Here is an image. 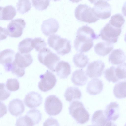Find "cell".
<instances>
[{
    "label": "cell",
    "mask_w": 126,
    "mask_h": 126,
    "mask_svg": "<svg viewBox=\"0 0 126 126\" xmlns=\"http://www.w3.org/2000/svg\"><path fill=\"white\" fill-rule=\"evenodd\" d=\"M33 39L26 38L20 42L18 45V49L21 53H28L34 48L32 45Z\"/></svg>",
    "instance_id": "cell-27"
},
{
    "label": "cell",
    "mask_w": 126,
    "mask_h": 126,
    "mask_svg": "<svg viewBox=\"0 0 126 126\" xmlns=\"http://www.w3.org/2000/svg\"><path fill=\"white\" fill-rule=\"evenodd\" d=\"M63 104L59 98L56 95H50L46 98L44 103V109L49 115H58L62 111Z\"/></svg>",
    "instance_id": "cell-6"
},
{
    "label": "cell",
    "mask_w": 126,
    "mask_h": 126,
    "mask_svg": "<svg viewBox=\"0 0 126 126\" xmlns=\"http://www.w3.org/2000/svg\"><path fill=\"white\" fill-rule=\"evenodd\" d=\"M68 109L70 114L78 123L83 124L89 120V114L81 102L78 101H73Z\"/></svg>",
    "instance_id": "cell-2"
},
{
    "label": "cell",
    "mask_w": 126,
    "mask_h": 126,
    "mask_svg": "<svg viewBox=\"0 0 126 126\" xmlns=\"http://www.w3.org/2000/svg\"><path fill=\"white\" fill-rule=\"evenodd\" d=\"M82 0H69V1L73 3H78L81 1Z\"/></svg>",
    "instance_id": "cell-42"
},
{
    "label": "cell",
    "mask_w": 126,
    "mask_h": 126,
    "mask_svg": "<svg viewBox=\"0 0 126 126\" xmlns=\"http://www.w3.org/2000/svg\"><path fill=\"white\" fill-rule=\"evenodd\" d=\"M113 93L115 97L118 99L126 97V79L118 82L115 85Z\"/></svg>",
    "instance_id": "cell-26"
},
{
    "label": "cell",
    "mask_w": 126,
    "mask_h": 126,
    "mask_svg": "<svg viewBox=\"0 0 126 126\" xmlns=\"http://www.w3.org/2000/svg\"><path fill=\"white\" fill-rule=\"evenodd\" d=\"M53 0L54 1H59V0Z\"/></svg>",
    "instance_id": "cell-44"
},
{
    "label": "cell",
    "mask_w": 126,
    "mask_h": 126,
    "mask_svg": "<svg viewBox=\"0 0 126 126\" xmlns=\"http://www.w3.org/2000/svg\"><path fill=\"white\" fill-rule=\"evenodd\" d=\"M75 18L78 20L88 23H95L99 19L96 16L93 9L86 4H80L75 11Z\"/></svg>",
    "instance_id": "cell-3"
},
{
    "label": "cell",
    "mask_w": 126,
    "mask_h": 126,
    "mask_svg": "<svg viewBox=\"0 0 126 126\" xmlns=\"http://www.w3.org/2000/svg\"><path fill=\"white\" fill-rule=\"evenodd\" d=\"M33 6L38 10L46 9L50 3L49 0H32Z\"/></svg>",
    "instance_id": "cell-32"
},
{
    "label": "cell",
    "mask_w": 126,
    "mask_h": 126,
    "mask_svg": "<svg viewBox=\"0 0 126 126\" xmlns=\"http://www.w3.org/2000/svg\"><path fill=\"white\" fill-rule=\"evenodd\" d=\"M33 61L32 57L30 54H22L18 52L16 54L13 62L18 67L25 69L30 66Z\"/></svg>",
    "instance_id": "cell-17"
},
{
    "label": "cell",
    "mask_w": 126,
    "mask_h": 126,
    "mask_svg": "<svg viewBox=\"0 0 126 126\" xmlns=\"http://www.w3.org/2000/svg\"><path fill=\"white\" fill-rule=\"evenodd\" d=\"M31 7V3L29 0H19L16 5L17 11L22 14L29 11Z\"/></svg>",
    "instance_id": "cell-30"
},
{
    "label": "cell",
    "mask_w": 126,
    "mask_h": 126,
    "mask_svg": "<svg viewBox=\"0 0 126 126\" xmlns=\"http://www.w3.org/2000/svg\"><path fill=\"white\" fill-rule=\"evenodd\" d=\"M92 124L95 126H114L116 125L110 121L107 120L103 111L99 110L93 114L91 119Z\"/></svg>",
    "instance_id": "cell-15"
},
{
    "label": "cell",
    "mask_w": 126,
    "mask_h": 126,
    "mask_svg": "<svg viewBox=\"0 0 126 126\" xmlns=\"http://www.w3.org/2000/svg\"><path fill=\"white\" fill-rule=\"evenodd\" d=\"M126 60V56L124 52L120 49L113 50L110 54L109 61L113 65H118L121 64Z\"/></svg>",
    "instance_id": "cell-21"
},
{
    "label": "cell",
    "mask_w": 126,
    "mask_h": 126,
    "mask_svg": "<svg viewBox=\"0 0 126 126\" xmlns=\"http://www.w3.org/2000/svg\"><path fill=\"white\" fill-rule=\"evenodd\" d=\"M116 75L119 80L126 79V63H124L115 69Z\"/></svg>",
    "instance_id": "cell-34"
},
{
    "label": "cell",
    "mask_w": 126,
    "mask_h": 126,
    "mask_svg": "<svg viewBox=\"0 0 126 126\" xmlns=\"http://www.w3.org/2000/svg\"><path fill=\"white\" fill-rule=\"evenodd\" d=\"M12 73L17 77H21L25 74V69L21 68L16 65L13 62L11 70Z\"/></svg>",
    "instance_id": "cell-36"
},
{
    "label": "cell",
    "mask_w": 126,
    "mask_h": 126,
    "mask_svg": "<svg viewBox=\"0 0 126 126\" xmlns=\"http://www.w3.org/2000/svg\"><path fill=\"white\" fill-rule=\"evenodd\" d=\"M103 87V84L102 81L99 79L95 78L88 82L86 91L91 95H96L102 91Z\"/></svg>",
    "instance_id": "cell-20"
},
{
    "label": "cell",
    "mask_w": 126,
    "mask_h": 126,
    "mask_svg": "<svg viewBox=\"0 0 126 126\" xmlns=\"http://www.w3.org/2000/svg\"><path fill=\"white\" fill-rule=\"evenodd\" d=\"M64 96L67 101L70 102L74 100L80 99L81 97L82 94L78 88L71 87L67 89Z\"/></svg>",
    "instance_id": "cell-25"
},
{
    "label": "cell",
    "mask_w": 126,
    "mask_h": 126,
    "mask_svg": "<svg viewBox=\"0 0 126 126\" xmlns=\"http://www.w3.org/2000/svg\"></svg>",
    "instance_id": "cell-46"
},
{
    "label": "cell",
    "mask_w": 126,
    "mask_h": 126,
    "mask_svg": "<svg viewBox=\"0 0 126 126\" xmlns=\"http://www.w3.org/2000/svg\"><path fill=\"white\" fill-rule=\"evenodd\" d=\"M42 97L40 94L32 91L26 95L24 99V102L27 107L34 108L39 106L42 104Z\"/></svg>",
    "instance_id": "cell-13"
},
{
    "label": "cell",
    "mask_w": 126,
    "mask_h": 126,
    "mask_svg": "<svg viewBox=\"0 0 126 126\" xmlns=\"http://www.w3.org/2000/svg\"><path fill=\"white\" fill-rule=\"evenodd\" d=\"M47 42L49 47L54 49L59 55L63 56L71 51L70 41L66 38H61L60 36L51 35L48 37Z\"/></svg>",
    "instance_id": "cell-1"
},
{
    "label": "cell",
    "mask_w": 126,
    "mask_h": 126,
    "mask_svg": "<svg viewBox=\"0 0 126 126\" xmlns=\"http://www.w3.org/2000/svg\"><path fill=\"white\" fill-rule=\"evenodd\" d=\"M56 124L59 125L58 123L57 120L52 118H50L47 119L43 123V125L49 126L50 124Z\"/></svg>",
    "instance_id": "cell-38"
},
{
    "label": "cell",
    "mask_w": 126,
    "mask_h": 126,
    "mask_svg": "<svg viewBox=\"0 0 126 126\" xmlns=\"http://www.w3.org/2000/svg\"><path fill=\"white\" fill-rule=\"evenodd\" d=\"M89 59L87 56L82 53L75 55L73 58V61L77 67L81 68L85 67L88 64Z\"/></svg>",
    "instance_id": "cell-28"
},
{
    "label": "cell",
    "mask_w": 126,
    "mask_h": 126,
    "mask_svg": "<svg viewBox=\"0 0 126 126\" xmlns=\"http://www.w3.org/2000/svg\"><path fill=\"white\" fill-rule=\"evenodd\" d=\"M39 77L41 80L38 83V87L43 92H47L52 89L57 81L55 76L48 70H47L44 74L40 75Z\"/></svg>",
    "instance_id": "cell-7"
},
{
    "label": "cell",
    "mask_w": 126,
    "mask_h": 126,
    "mask_svg": "<svg viewBox=\"0 0 126 126\" xmlns=\"http://www.w3.org/2000/svg\"><path fill=\"white\" fill-rule=\"evenodd\" d=\"M96 16L99 19H106L111 15V8L110 4L103 0H100L94 4L93 8Z\"/></svg>",
    "instance_id": "cell-9"
},
{
    "label": "cell",
    "mask_w": 126,
    "mask_h": 126,
    "mask_svg": "<svg viewBox=\"0 0 126 126\" xmlns=\"http://www.w3.org/2000/svg\"><path fill=\"white\" fill-rule=\"evenodd\" d=\"M26 23L24 19L18 18L11 21L7 26L8 35L12 37L18 38L22 35Z\"/></svg>",
    "instance_id": "cell-8"
},
{
    "label": "cell",
    "mask_w": 126,
    "mask_h": 126,
    "mask_svg": "<svg viewBox=\"0 0 126 126\" xmlns=\"http://www.w3.org/2000/svg\"><path fill=\"white\" fill-rule=\"evenodd\" d=\"M59 27L57 20L50 18L44 20L41 26V30L46 36H48L54 34L57 31Z\"/></svg>",
    "instance_id": "cell-12"
},
{
    "label": "cell",
    "mask_w": 126,
    "mask_h": 126,
    "mask_svg": "<svg viewBox=\"0 0 126 126\" xmlns=\"http://www.w3.org/2000/svg\"><path fill=\"white\" fill-rule=\"evenodd\" d=\"M42 116V114L38 110H30L23 116L25 126H32L38 124L41 120Z\"/></svg>",
    "instance_id": "cell-14"
},
{
    "label": "cell",
    "mask_w": 126,
    "mask_h": 126,
    "mask_svg": "<svg viewBox=\"0 0 126 126\" xmlns=\"http://www.w3.org/2000/svg\"><path fill=\"white\" fill-rule=\"evenodd\" d=\"M0 100L3 101L7 99L10 96L11 93L7 90L4 83H0Z\"/></svg>",
    "instance_id": "cell-37"
},
{
    "label": "cell",
    "mask_w": 126,
    "mask_h": 126,
    "mask_svg": "<svg viewBox=\"0 0 126 126\" xmlns=\"http://www.w3.org/2000/svg\"><path fill=\"white\" fill-rule=\"evenodd\" d=\"M125 22L124 18L122 15L118 13L113 15L109 22L113 26L116 28H120Z\"/></svg>",
    "instance_id": "cell-31"
},
{
    "label": "cell",
    "mask_w": 126,
    "mask_h": 126,
    "mask_svg": "<svg viewBox=\"0 0 126 126\" xmlns=\"http://www.w3.org/2000/svg\"><path fill=\"white\" fill-rule=\"evenodd\" d=\"M104 114L108 120L115 121L119 117V104L116 102H111L106 107Z\"/></svg>",
    "instance_id": "cell-16"
},
{
    "label": "cell",
    "mask_w": 126,
    "mask_h": 126,
    "mask_svg": "<svg viewBox=\"0 0 126 126\" xmlns=\"http://www.w3.org/2000/svg\"><path fill=\"white\" fill-rule=\"evenodd\" d=\"M124 41L126 43V33L125 35Z\"/></svg>",
    "instance_id": "cell-43"
},
{
    "label": "cell",
    "mask_w": 126,
    "mask_h": 126,
    "mask_svg": "<svg viewBox=\"0 0 126 126\" xmlns=\"http://www.w3.org/2000/svg\"><path fill=\"white\" fill-rule=\"evenodd\" d=\"M105 67V64L102 61H94L88 65L86 71V74L91 78H98L102 75Z\"/></svg>",
    "instance_id": "cell-10"
},
{
    "label": "cell",
    "mask_w": 126,
    "mask_h": 126,
    "mask_svg": "<svg viewBox=\"0 0 126 126\" xmlns=\"http://www.w3.org/2000/svg\"><path fill=\"white\" fill-rule=\"evenodd\" d=\"M100 0H88L91 3L94 4Z\"/></svg>",
    "instance_id": "cell-41"
},
{
    "label": "cell",
    "mask_w": 126,
    "mask_h": 126,
    "mask_svg": "<svg viewBox=\"0 0 126 126\" xmlns=\"http://www.w3.org/2000/svg\"><path fill=\"white\" fill-rule=\"evenodd\" d=\"M6 86L8 90L10 91H15L19 88V82L16 78H9L7 81Z\"/></svg>",
    "instance_id": "cell-33"
},
{
    "label": "cell",
    "mask_w": 126,
    "mask_h": 126,
    "mask_svg": "<svg viewBox=\"0 0 126 126\" xmlns=\"http://www.w3.org/2000/svg\"><path fill=\"white\" fill-rule=\"evenodd\" d=\"M15 55L14 51L10 49H6L0 52V63L4 66L6 71H11L12 64L14 60Z\"/></svg>",
    "instance_id": "cell-11"
},
{
    "label": "cell",
    "mask_w": 126,
    "mask_h": 126,
    "mask_svg": "<svg viewBox=\"0 0 126 126\" xmlns=\"http://www.w3.org/2000/svg\"><path fill=\"white\" fill-rule=\"evenodd\" d=\"M122 11L123 15L126 17V1L124 3L123 6Z\"/></svg>",
    "instance_id": "cell-40"
},
{
    "label": "cell",
    "mask_w": 126,
    "mask_h": 126,
    "mask_svg": "<svg viewBox=\"0 0 126 126\" xmlns=\"http://www.w3.org/2000/svg\"><path fill=\"white\" fill-rule=\"evenodd\" d=\"M113 46L112 43L108 42H100L94 47L96 53L99 56H104L108 54L113 49Z\"/></svg>",
    "instance_id": "cell-23"
},
{
    "label": "cell",
    "mask_w": 126,
    "mask_h": 126,
    "mask_svg": "<svg viewBox=\"0 0 126 126\" xmlns=\"http://www.w3.org/2000/svg\"><path fill=\"white\" fill-rule=\"evenodd\" d=\"M125 126H126V123L125 124Z\"/></svg>",
    "instance_id": "cell-45"
},
{
    "label": "cell",
    "mask_w": 126,
    "mask_h": 126,
    "mask_svg": "<svg viewBox=\"0 0 126 126\" xmlns=\"http://www.w3.org/2000/svg\"><path fill=\"white\" fill-rule=\"evenodd\" d=\"M16 14L15 8L12 5H9L0 7V20H10L13 19Z\"/></svg>",
    "instance_id": "cell-24"
},
{
    "label": "cell",
    "mask_w": 126,
    "mask_h": 126,
    "mask_svg": "<svg viewBox=\"0 0 126 126\" xmlns=\"http://www.w3.org/2000/svg\"><path fill=\"white\" fill-rule=\"evenodd\" d=\"M71 80L75 85L82 86L86 84L88 78L85 71L82 69H79L76 70L73 72Z\"/></svg>",
    "instance_id": "cell-22"
},
{
    "label": "cell",
    "mask_w": 126,
    "mask_h": 126,
    "mask_svg": "<svg viewBox=\"0 0 126 126\" xmlns=\"http://www.w3.org/2000/svg\"><path fill=\"white\" fill-rule=\"evenodd\" d=\"M55 71L61 79L66 78L70 74L71 71L69 63L66 62L61 61L59 62L55 67Z\"/></svg>",
    "instance_id": "cell-19"
},
{
    "label": "cell",
    "mask_w": 126,
    "mask_h": 126,
    "mask_svg": "<svg viewBox=\"0 0 126 126\" xmlns=\"http://www.w3.org/2000/svg\"><path fill=\"white\" fill-rule=\"evenodd\" d=\"M25 109L23 101L19 99H13L8 105L9 112L12 115L16 117L21 115L24 112Z\"/></svg>",
    "instance_id": "cell-18"
},
{
    "label": "cell",
    "mask_w": 126,
    "mask_h": 126,
    "mask_svg": "<svg viewBox=\"0 0 126 126\" xmlns=\"http://www.w3.org/2000/svg\"><path fill=\"white\" fill-rule=\"evenodd\" d=\"M0 31L2 32V35L0 36V40L4 39L7 38V35H8V31L7 29L5 28H3L0 27Z\"/></svg>",
    "instance_id": "cell-39"
},
{
    "label": "cell",
    "mask_w": 126,
    "mask_h": 126,
    "mask_svg": "<svg viewBox=\"0 0 126 126\" xmlns=\"http://www.w3.org/2000/svg\"><path fill=\"white\" fill-rule=\"evenodd\" d=\"M121 32V28L115 27L109 22L101 29L99 35L106 42L115 43L117 42Z\"/></svg>",
    "instance_id": "cell-5"
},
{
    "label": "cell",
    "mask_w": 126,
    "mask_h": 126,
    "mask_svg": "<svg viewBox=\"0 0 126 126\" xmlns=\"http://www.w3.org/2000/svg\"><path fill=\"white\" fill-rule=\"evenodd\" d=\"M39 61L53 72L60 60V57L48 48L45 47L39 51L38 56Z\"/></svg>",
    "instance_id": "cell-4"
},
{
    "label": "cell",
    "mask_w": 126,
    "mask_h": 126,
    "mask_svg": "<svg viewBox=\"0 0 126 126\" xmlns=\"http://www.w3.org/2000/svg\"><path fill=\"white\" fill-rule=\"evenodd\" d=\"M32 45L34 48L37 51H40L46 47L47 44L44 40L41 37H36L33 39Z\"/></svg>",
    "instance_id": "cell-35"
},
{
    "label": "cell",
    "mask_w": 126,
    "mask_h": 126,
    "mask_svg": "<svg viewBox=\"0 0 126 126\" xmlns=\"http://www.w3.org/2000/svg\"><path fill=\"white\" fill-rule=\"evenodd\" d=\"M115 69V67L112 66L106 69L104 72V77L109 82L115 83L119 81L116 75Z\"/></svg>",
    "instance_id": "cell-29"
}]
</instances>
